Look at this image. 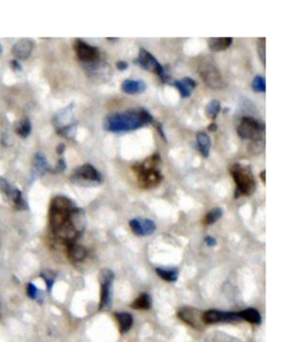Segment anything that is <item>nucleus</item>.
I'll return each instance as SVG.
<instances>
[{
  "label": "nucleus",
  "instance_id": "f257e3e1",
  "mask_svg": "<svg viewBox=\"0 0 305 342\" xmlns=\"http://www.w3.org/2000/svg\"><path fill=\"white\" fill-rule=\"evenodd\" d=\"M77 208L70 198L57 196L51 200L49 210V225L57 240L70 245L77 241L80 234L75 230L71 221L72 211Z\"/></svg>",
  "mask_w": 305,
  "mask_h": 342
},
{
  "label": "nucleus",
  "instance_id": "f03ea898",
  "mask_svg": "<svg viewBox=\"0 0 305 342\" xmlns=\"http://www.w3.org/2000/svg\"><path fill=\"white\" fill-rule=\"evenodd\" d=\"M154 123V118L145 109L128 110L109 115L104 119V129L111 132H125Z\"/></svg>",
  "mask_w": 305,
  "mask_h": 342
},
{
  "label": "nucleus",
  "instance_id": "7ed1b4c3",
  "mask_svg": "<svg viewBox=\"0 0 305 342\" xmlns=\"http://www.w3.org/2000/svg\"><path fill=\"white\" fill-rule=\"evenodd\" d=\"M230 172L236 184V198L240 196H251V194L254 193L256 185L254 177H253V173L249 169V167L236 163V165L231 167Z\"/></svg>",
  "mask_w": 305,
  "mask_h": 342
},
{
  "label": "nucleus",
  "instance_id": "20e7f679",
  "mask_svg": "<svg viewBox=\"0 0 305 342\" xmlns=\"http://www.w3.org/2000/svg\"><path fill=\"white\" fill-rule=\"evenodd\" d=\"M0 192L3 193L5 200L16 210H27V203L23 198L22 192L4 178H0Z\"/></svg>",
  "mask_w": 305,
  "mask_h": 342
},
{
  "label": "nucleus",
  "instance_id": "39448f33",
  "mask_svg": "<svg viewBox=\"0 0 305 342\" xmlns=\"http://www.w3.org/2000/svg\"><path fill=\"white\" fill-rule=\"evenodd\" d=\"M238 134L243 140L259 142L263 134V125L252 117H243L240 123Z\"/></svg>",
  "mask_w": 305,
  "mask_h": 342
},
{
  "label": "nucleus",
  "instance_id": "423d86ee",
  "mask_svg": "<svg viewBox=\"0 0 305 342\" xmlns=\"http://www.w3.org/2000/svg\"><path fill=\"white\" fill-rule=\"evenodd\" d=\"M136 62L141 64V67L145 68V70L152 72V73H156L160 77L162 83H167V81H168L170 75L166 73L164 67L162 64H160L159 61H157L149 51L143 49V48L140 49L139 59L136 60Z\"/></svg>",
  "mask_w": 305,
  "mask_h": 342
},
{
  "label": "nucleus",
  "instance_id": "0eeeda50",
  "mask_svg": "<svg viewBox=\"0 0 305 342\" xmlns=\"http://www.w3.org/2000/svg\"><path fill=\"white\" fill-rule=\"evenodd\" d=\"M115 275L111 269H101L99 273V282H100V304L99 309L109 310L111 306V286L114 283Z\"/></svg>",
  "mask_w": 305,
  "mask_h": 342
},
{
  "label": "nucleus",
  "instance_id": "6e6552de",
  "mask_svg": "<svg viewBox=\"0 0 305 342\" xmlns=\"http://www.w3.org/2000/svg\"><path fill=\"white\" fill-rule=\"evenodd\" d=\"M137 177H139L140 186L142 189H153V187L159 185L161 179H162L159 170L152 166L146 165V163L140 166V169L137 170Z\"/></svg>",
  "mask_w": 305,
  "mask_h": 342
},
{
  "label": "nucleus",
  "instance_id": "1a4fd4ad",
  "mask_svg": "<svg viewBox=\"0 0 305 342\" xmlns=\"http://www.w3.org/2000/svg\"><path fill=\"white\" fill-rule=\"evenodd\" d=\"M74 48L78 59L80 60L81 62L93 64L99 61V55H100V53H99L97 48L91 46V44L84 42L82 40H75Z\"/></svg>",
  "mask_w": 305,
  "mask_h": 342
},
{
  "label": "nucleus",
  "instance_id": "9d476101",
  "mask_svg": "<svg viewBox=\"0 0 305 342\" xmlns=\"http://www.w3.org/2000/svg\"><path fill=\"white\" fill-rule=\"evenodd\" d=\"M178 317L192 328L196 329H201L204 326L203 323V313L200 310L196 309V307L184 306L180 307L178 311Z\"/></svg>",
  "mask_w": 305,
  "mask_h": 342
},
{
  "label": "nucleus",
  "instance_id": "9b49d317",
  "mask_svg": "<svg viewBox=\"0 0 305 342\" xmlns=\"http://www.w3.org/2000/svg\"><path fill=\"white\" fill-rule=\"evenodd\" d=\"M72 181L78 184H82V181H86V183H100L101 176L93 166L90 165V163H86V165H82L75 169L74 174L72 176Z\"/></svg>",
  "mask_w": 305,
  "mask_h": 342
},
{
  "label": "nucleus",
  "instance_id": "f8f14e48",
  "mask_svg": "<svg viewBox=\"0 0 305 342\" xmlns=\"http://www.w3.org/2000/svg\"><path fill=\"white\" fill-rule=\"evenodd\" d=\"M199 73L205 83L212 88H221L224 85L222 75L217 68H216L215 64H201L199 68Z\"/></svg>",
  "mask_w": 305,
  "mask_h": 342
},
{
  "label": "nucleus",
  "instance_id": "ddd939ff",
  "mask_svg": "<svg viewBox=\"0 0 305 342\" xmlns=\"http://www.w3.org/2000/svg\"><path fill=\"white\" fill-rule=\"evenodd\" d=\"M240 320L238 313H229V311L208 310L203 313L204 324H216L224 322H235Z\"/></svg>",
  "mask_w": 305,
  "mask_h": 342
},
{
  "label": "nucleus",
  "instance_id": "4468645a",
  "mask_svg": "<svg viewBox=\"0 0 305 342\" xmlns=\"http://www.w3.org/2000/svg\"><path fill=\"white\" fill-rule=\"evenodd\" d=\"M130 228L137 236H149L156 230V224L148 218H133L130 221Z\"/></svg>",
  "mask_w": 305,
  "mask_h": 342
},
{
  "label": "nucleus",
  "instance_id": "2eb2a0df",
  "mask_svg": "<svg viewBox=\"0 0 305 342\" xmlns=\"http://www.w3.org/2000/svg\"><path fill=\"white\" fill-rule=\"evenodd\" d=\"M33 46H35V44H33L31 40L27 39L19 40L18 42L12 47V54L17 57V59L25 60L30 56V54H31Z\"/></svg>",
  "mask_w": 305,
  "mask_h": 342
},
{
  "label": "nucleus",
  "instance_id": "dca6fc26",
  "mask_svg": "<svg viewBox=\"0 0 305 342\" xmlns=\"http://www.w3.org/2000/svg\"><path fill=\"white\" fill-rule=\"evenodd\" d=\"M174 86H176L180 92V95L183 98H188L192 93V91L196 87V81L191 78H183L181 80L174 81Z\"/></svg>",
  "mask_w": 305,
  "mask_h": 342
},
{
  "label": "nucleus",
  "instance_id": "f3484780",
  "mask_svg": "<svg viewBox=\"0 0 305 342\" xmlns=\"http://www.w3.org/2000/svg\"><path fill=\"white\" fill-rule=\"evenodd\" d=\"M147 85L141 80H124L122 84V90L128 94H139L145 92Z\"/></svg>",
  "mask_w": 305,
  "mask_h": 342
},
{
  "label": "nucleus",
  "instance_id": "a211bd4d",
  "mask_svg": "<svg viewBox=\"0 0 305 342\" xmlns=\"http://www.w3.org/2000/svg\"><path fill=\"white\" fill-rule=\"evenodd\" d=\"M68 248H67V253H68V256H70V259L72 261L74 262H80L86 258V249L82 247L81 245L77 244V242H73V244H70L67 245Z\"/></svg>",
  "mask_w": 305,
  "mask_h": 342
},
{
  "label": "nucleus",
  "instance_id": "6ab92c4d",
  "mask_svg": "<svg viewBox=\"0 0 305 342\" xmlns=\"http://www.w3.org/2000/svg\"><path fill=\"white\" fill-rule=\"evenodd\" d=\"M115 319H116V321H117L118 327H119V331H121L122 334L128 333V331L131 329V327L133 324V319L129 313L115 314Z\"/></svg>",
  "mask_w": 305,
  "mask_h": 342
},
{
  "label": "nucleus",
  "instance_id": "aec40b11",
  "mask_svg": "<svg viewBox=\"0 0 305 342\" xmlns=\"http://www.w3.org/2000/svg\"><path fill=\"white\" fill-rule=\"evenodd\" d=\"M239 317L240 319L247 321V322L252 323V324H260L261 323V315L254 307H248V309H245L242 311H240Z\"/></svg>",
  "mask_w": 305,
  "mask_h": 342
},
{
  "label": "nucleus",
  "instance_id": "412c9836",
  "mask_svg": "<svg viewBox=\"0 0 305 342\" xmlns=\"http://www.w3.org/2000/svg\"><path fill=\"white\" fill-rule=\"evenodd\" d=\"M231 43H232L231 37H224V39H209L208 40L209 48H210L212 51L225 50L227 48L231 46Z\"/></svg>",
  "mask_w": 305,
  "mask_h": 342
},
{
  "label": "nucleus",
  "instance_id": "4be33fe9",
  "mask_svg": "<svg viewBox=\"0 0 305 342\" xmlns=\"http://www.w3.org/2000/svg\"><path fill=\"white\" fill-rule=\"evenodd\" d=\"M197 143L198 147H199L201 155L204 157H208L211 147V140L208 136V134H205V132H199V134L197 135Z\"/></svg>",
  "mask_w": 305,
  "mask_h": 342
},
{
  "label": "nucleus",
  "instance_id": "5701e85b",
  "mask_svg": "<svg viewBox=\"0 0 305 342\" xmlns=\"http://www.w3.org/2000/svg\"><path fill=\"white\" fill-rule=\"evenodd\" d=\"M33 168L37 176H43L44 172L48 169V163H47V157L43 153L39 152L35 155V162H33Z\"/></svg>",
  "mask_w": 305,
  "mask_h": 342
},
{
  "label": "nucleus",
  "instance_id": "b1692460",
  "mask_svg": "<svg viewBox=\"0 0 305 342\" xmlns=\"http://www.w3.org/2000/svg\"><path fill=\"white\" fill-rule=\"evenodd\" d=\"M150 306H152V299H150L149 295H147V293H142L131 304V307L136 310H148L150 309Z\"/></svg>",
  "mask_w": 305,
  "mask_h": 342
},
{
  "label": "nucleus",
  "instance_id": "393cba45",
  "mask_svg": "<svg viewBox=\"0 0 305 342\" xmlns=\"http://www.w3.org/2000/svg\"><path fill=\"white\" fill-rule=\"evenodd\" d=\"M155 271L161 279L170 283L177 282L178 275H179V273H178V269L176 268H156Z\"/></svg>",
  "mask_w": 305,
  "mask_h": 342
},
{
  "label": "nucleus",
  "instance_id": "a878e982",
  "mask_svg": "<svg viewBox=\"0 0 305 342\" xmlns=\"http://www.w3.org/2000/svg\"><path fill=\"white\" fill-rule=\"evenodd\" d=\"M16 131H17V134L20 136V138H23V139L27 138V136L30 135V132H31V123H30V119L29 118H23L22 121H20L18 124H17Z\"/></svg>",
  "mask_w": 305,
  "mask_h": 342
},
{
  "label": "nucleus",
  "instance_id": "bb28decb",
  "mask_svg": "<svg viewBox=\"0 0 305 342\" xmlns=\"http://www.w3.org/2000/svg\"><path fill=\"white\" fill-rule=\"evenodd\" d=\"M221 109H222L221 102H219L218 100H211L207 105V109H205V114H207L209 118L215 119L218 116L219 112H221Z\"/></svg>",
  "mask_w": 305,
  "mask_h": 342
},
{
  "label": "nucleus",
  "instance_id": "cd10ccee",
  "mask_svg": "<svg viewBox=\"0 0 305 342\" xmlns=\"http://www.w3.org/2000/svg\"><path fill=\"white\" fill-rule=\"evenodd\" d=\"M26 295L30 297V298L33 300H37L39 303L43 302V295L42 292L40 291L39 287H37L35 284L29 283L26 286Z\"/></svg>",
  "mask_w": 305,
  "mask_h": 342
},
{
  "label": "nucleus",
  "instance_id": "c85d7f7f",
  "mask_svg": "<svg viewBox=\"0 0 305 342\" xmlns=\"http://www.w3.org/2000/svg\"><path fill=\"white\" fill-rule=\"evenodd\" d=\"M223 215V210L221 208H215L211 211H209L207 216L204 218V224H214L215 222H217L219 218Z\"/></svg>",
  "mask_w": 305,
  "mask_h": 342
},
{
  "label": "nucleus",
  "instance_id": "c756f323",
  "mask_svg": "<svg viewBox=\"0 0 305 342\" xmlns=\"http://www.w3.org/2000/svg\"><path fill=\"white\" fill-rule=\"evenodd\" d=\"M252 88L253 91L256 92V93H263V92L266 91V80L265 78L261 77V75H256L254 78V80H253L252 83Z\"/></svg>",
  "mask_w": 305,
  "mask_h": 342
},
{
  "label": "nucleus",
  "instance_id": "7c9ffc66",
  "mask_svg": "<svg viewBox=\"0 0 305 342\" xmlns=\"http://www.w3.org/2000/svg\"><path fill=\"white\" fill-rule=\"evenodd\" d=\"M41 277L44 279V282L47 284V289L48 291H51V287H53L54 283H55V275H53V272L50 271H46L41 273Z\"/></svg>",
  "mask_w": 305,
  "mask_h": 342
},
{
  "label": "nucleus",
  "instance_id": "2f4dec72",
  "mask_svg": "<svg viewBox=\"0 0 305 342\" xmlns=\"http://www.w3.org/2000/svg\"><path fill=\"white\" fill-rule=\"evenodd\" d=\"M258 51H259V56L261 59L262 63H266V40L265 39H260L258 41Z\"/></svg>",
  "mask_w": 305,
  "mask_h": 342
},
{
  "label": "nucleus",
  "instance_id": "473e14b6",
  "mask_svg": "<svg viewBox=\"0 0 305 342\" xmlns=\"http://www.w3.org/2000/svg\"><path fill=\"white\" fill-rule=\"evenodd\" d=\"M66 169V163H64V161L62 159L59 160V163H57V166H56V172H62V170Z\"/></svg>",
  "mask_w": 305,
  "mask_h": 342
},
{
  "label": "nucleus",
  "instance_id": "72a5a7b5",
  "mask_svg": "<svg viewBox=\"0 0 305 342\" xmlns=\"http://www.w3.org/2000/svg\"><path fill=\"white\" fill-rule=\"evenodd\" d=\"M116 67H117L119 71H125L126 68H128V63H126L125 61H118V62L116 63Z\"/></svg>",
  "mask_w": 305,
  "mask_h": 342
},
{
  "label": "nucleus",
  "instance_id": "f704fd0d",
  "mask_svg": "<svg viewBox=\"0 0 305 342\" xmlns=\"http://www.w3.org/2000/svg\"><path fill=\"white\" fill-rule=\"evenodd\" d=\"M205 242H207V245L210 246V247H214V246H216V244H217L215 238L211 237V236H207V237H205Z\"/></svg>",
  "mask_w": 305,
  "mask_h": 342
},
{
  "label": "nucleus",
  "instance_id": "c9c22d12",
  "mask_svg": "<svg viewBox=\"0 0 305 342\" xmlns=\"http://www.w3.org/2000/svg\"><path fill=\"white\" fill-rule=\"evenodd\" d=\"M64 148H66V147H64V145H60V146H57V154H62L64 152Z\"/></svg>",
  "mask_w": 305,
  "mask_h": 342
},
{
  "label": "nucleus",
  "instance_id": "e433bc0d",
  "mask_svg": "<svg viewBox=\"0 0 305 342\" xmlns=\"http://www.w3.org/2000/svg\"><path fill=\"white\" fill-rule=\"evenodd\" d=\"M11 64H12V67L15 68V70H20V66H19V63H18V61L13 60L12 62H11Z\"/></svg>",
  "mask_w": 305,
  "mask_h": 342
},
{
  "label": "nucleus",
  "instance_id": "4c0bfd02",
  "mask_svg": "<svg viewBox=\"0 0 305 342\" xmlns=\"http://www.w3.org/2000/svg\"><path fill=\"white\" fill-rule=\"evenodd\" d=\"M216 129H217V126H216V123H211V124L209 125V130H210V131H215Z\"/></svg>",
  "mask_w": 305,
  "mask_h": 342
},
{
  "label": "nucleus",
  "instance_id": "58836bf2",
  "mask_svg": "<svg viewBox=\"0 0 305 342\" xmlns=\"http://www.w3.org/2000/svg\"><path fill=\"white\" fill-rule=\"evenodd\" d=\"M265 174H266L265 170H262L261 174H260V177H261V180L263 181V183H265V181H266V179H265Z\"/></svg>",
  "mask_w": 305,
  "mask_h": 342
},
{
  "label": "nucleus",
  "instance_id": "ea45409f",
  "mask_svg": "<svg viewBox=\"0 0 305 342\" xmlns=\"http://www.w3.org/2000/svg\"><path fill=\"white\" fill-rule=\"evenodd\" d=\"M2 50H3V48H2V46H0V53H2Z\"/></svg>",
  "mask_w": 305,
  "mask_h": 342
},
{
  "label": "nucleus",
  "instance_id": "a19ab883",
  "mask_svg": "<svg viewBox=\"0 0 305 342\" xmlns=\"http://www.w3.org/2000/svg\"><path fill=\"white\" fill-rule=\"evenodd\" d=\"M0 319H2V310H0Z\"/></svg>",
  "mask_w": 305,
  "mask_h": 342
}]
</instances>
